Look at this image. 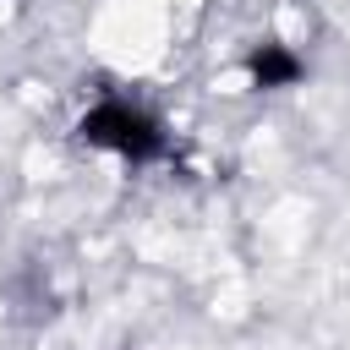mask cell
<instances>
[{
    "label": "cell",
    "instance_id": "cell-1",
    "mask_svg": "<svg viewBox=\"0 0 350 350\" xmlns=\"http://www.w3.org/2000/svg\"><path fill=\"white\" fill-rule=\"evenodd\" d=\"M77 142H88L98 153H115L126 164H153V159L170 153L164 126L142 104H131V98H98V104H88L77 115Z\"/></svg>",
    "mask_w": 350,
    "mask_h": 350
},
{
    "label": "cell",
    "instance_id": "cell-2",
    "mask_svg": "<svg viewBox=\"0 0 350 350\" xmlns=\"http://www.w3.org/2000/svg\"><path fill=\"white\" fill-rule=\"evenodd\" d=\"M241 71H246V82H252L257 93H284V88L306 82V60H301L290 44H279V38L252 44L246 60H241Z\"/></svg>",
    "mask_w": 350,
    "mask_h": 350
}]
</instances>
